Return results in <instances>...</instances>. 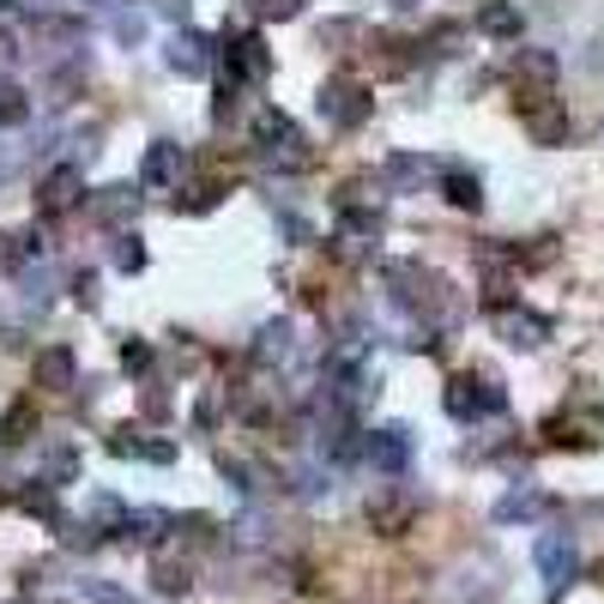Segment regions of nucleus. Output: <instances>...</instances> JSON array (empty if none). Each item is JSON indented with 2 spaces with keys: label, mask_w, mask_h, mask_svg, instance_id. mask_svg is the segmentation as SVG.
I'll return each instance as SVG.
<instances>
[{
  "label": "nucleus",
  "mask_w": 604,
  "mask_h": 604,
  "mask_svg": "<svg viewBox=\"0 0 604 604\" xmlns=\"http://www.w3.org/2000/svg\"><path fill=\"white\" fill-rule=\"evenodd\" d=\"M381 278H388V297L405 308V315H435L447 297V285L435 273H423L417 261H388L381 266Z\"/></svg>",
  "instance_id": "1"
},
{
  "label": "nucleus",
  "mask_w": 604,
  "mask_h": 604,
  "mask_svg": "<svg viewBox=\"0 0 604 604\" xmlns=\"http://www.w3.org/2000/svg\"><path fill=\"white\" fill-rule=\"evenodd\" d=\"M502 405H508V393H502L496 375H454L447 381V417H459V423L496 417Z\"/></svg>",
  "instance_id": "2"
},
{
  "label": "nucleus",
  "mask_w": 604,
  "mask_h": 604,
  "mask_svg": "<svg viewBox=\"0 0 604 604\" xmlns=\"http://www.w3.org/2000/svg\"><path fill=\"white\" fill-rule=\"evenodd\" d=\"M315 109L327 115V127H339V134H357V127L375 115V97H369L357 80H327V85H320V97H315Z\"/></svg>",
  "instance_id": "3"
},
{
  "label": "nucleus",
  "mask_w": 604,
  "mask_h": 604,
  "mask_svg": "<svg viewBox=\"0 0 604 604\" xmlns=\"http://www.w3.org/2000/svg\"><path fill=\"white\" fill-rule=\"evenodd\" d=\"M532 562H538V581H544L550 593H562V586L581 574V550H574V538H562V532H544V538H538Z\"/></svg>",
  "instance_id": "4"
},
{
  "label": "nucleus",
  "mask_w": 604,
  "mask_h": 604,
  "mask_svg": "<svg viewBox=\"0 0 604 604\" xmlns=\"http://www.w3.org/2000/svg\"><path fill=\"white\" fill-rule=\"evenodd\" d=\"M363 459L381 471V478H400V471L411 466V430L405 423H388V430H375L363 442Z\"/></svg>",
  "instance_id": "5"
},
{
  "label": "nucleus",
  "mask_w": 604,
  "mask_h": 604,
  "mask_svg": "<svg viewBox=\"0 0 604 604\" xmlns=\"http://www.w3.org/2000/svg\"><path fill=\"white\" fill-rule=\"evenodd\" d=\"M230 80H242V85H266L273 80V49H266V36H230Z\"/></svg>",
  "instance_id": "6"
},
{
  "label": "nucleus",
  "mask_w": 604,
  "mask_h": 604,
  "mask_svg": "<svg viewBox=\"0 0 604 604\" xmlns=\"http://www.w3.org/2000/svg\"><path fill=\"white\" fill-rule=\"evenodd\" d=\"M182 170H188L182 146L158 139V146L146 151V163H139V188H146V194H170V188H182Z\"/></svg>",
  "instance_id": "7"
},
{
  "label": "nucleus",
  "mask_w": 604,
  "mask_h": 604,
  "mask_svg": "<svg viewBox=\"0 0 604 604\" xmlns=\"http://www.w3.org/2000/svg\"><path fill=\"white\" fill-rule=\"evenodd\" d=\"M85 200V170L80 163H55V170L43 176V182H36V205H43V212H73V205Z\"/></svg>",
  "instance_id": "8"
},
{
  "label": "nucleus",
  "mask_w": 604,
  "mask_h": 604,
  "mask_svg": "<svg viewBox=\"0 0 604 604\" xmlns=\"http://www.w3.org/2000/svg\"><path fill=\"white\" fill-rule=\"evenodd\" d=\"M490 315H496V332H502L513 351H538V345L550 339V320H544V315H532V308L502 303V308H490Z\"/></svg>",
  "instance_id": "9"
},
{
  "label": "nucleus",
  "mask_w": 604,
  "mask_h": 604,
  "mask_svg": "<svg viewBox=\"0 0 604 604\" xmlns=\"http://www.w3.org/2000/svg\"><path fill=\"white\" fill-rule=\"evenodd\" d=\"M513 80L526 85V109H538L550 97V85H557V55L550 49H520L513 55Z\"/></svg>",
  "instance_id": "10"
},
{
  "label": "nucleus",
  "mask_w": 604,
  "mask_h": 604,
  "mask_svg": "<svg viewBox=\"0 0 604 604\" xmlns=\"http://www.w3.org/2000/svg\"><path fill=\"white\" fill-rule=\"evenodd\" d=\"M31 375H36V388L67 393V388H80V357H73L67 345H43V351H36V363H31Z\"/></svg>",
  "instance_id": "11"
},
{
  "label": "nucleus",
  "mask_w": 604,
  "mask_h": 604,
  "mask_svg": "<svg viewBox=\"0 0 604 604\" xmlns=\"http://www.w3.org/2000/svg\"><path fill=\"white\" fill-rule=\"evenodd\" d=\"M411 513H417V496L411 490H375L369 496V526H375V532H388V538H400L405 526H411Z\"/></svg>",
  "instance_id": "12"
},
{
  "label": "nucleus",
  "mask_w": 604,
  "mask_h": 604,
  "mask_svg": "<svg viewBox=\"0 0 604 604\" xmlns=\"http://www.w3.org/2000/svg\"><path fill=\"white\" fill-rule=\"evenodd\" d=\"M163 67L182 73V80H200V73H212V43L200 31H176L170 49H163Z\"/></svg>",
  "instance_id": "13"
},
{
  "label": "nucleus",
  "mask_w": 604,
  "mask_h": 604,
  "mask_svg": "<svg viewBox=\"0 0 604 604\" xmlns=\"http://www.w3.org/2000/svg\"><path fill=\"white\" fill-rule=\"evenodd\" d=\"M134 212H139V194L127 182L97 188V194H92V218H97V224H109V230H134Z\"/></svg>",
  "instance_id": "14"
},
{
  "label": "nucleus",
  "mask_w": 604,
  "mask_h": 604,
  "mask_svg": "<svg viewBox=\"0 0 604 604\" xmlns=\"http://www.w3.org/2000/svg\"><path fill=\"white\" fill-rule=\"evenodd\" d=\"M31 43L49 49V55H61V49L85 43V24H80V19H55V12H43V19L31 24Z\"/></svg>",
  "instance_id": "15"
},
{
  "label": "nucleus",
  "mask_w": 604,
  "mask_h": 604,
  "mask_svg": "<svg viewBox=\"0 0 604 604\" xmlns=\"http://www.w3.org/2000/svg\"><path fill=\"white\" fill-rule=\"evenodd\" d=\"M423 176H430V158H411V151H393V158L381 163V188H388V194H411Z\"/></svg>",
  "instance_id": "16"
},
{
  "label": "nucleus",
  "mask_w": 604,
  "mask_h": 604,
  "mask_svg": "<svg viewBox=\"0 0 604 604\" xmlns=\"http://www.w3.org/2000/svg\"><path fill=\"white\" fill-rule=\"evenodd\" d=\"M290 351H297V332H290V320H266V327L254 332V363H285Z\"/></svg>",
  "instance_id": "17"
},
{
  "label": "nucleus",
  "mask_w": 604,
  "mask_h": 604,
  "mask_svg": "<svg viewBox=\"0 0 604 604\" xmlns=\"http://www.w3.org/2000/svg\"><path fill=\"white\" fill-rule=\"evenodd\" d=\"M442 194H447V205H459V212H478V205H484V182L471 170H459V163H447V170H442Z\"/></svg>",
  "instance_id": "18"
},
{
  "label": "nucleus",
  "mask_w": 604,
  "mask_h": 604,
  "mask_svg": "<svg viewBox=\"0 0 604 604\" xmlns=\"http://www.w3.org/2000/svg\"><path fill=\"white\" fill-rule=\"evenodd\" d=\"M520 7H513V0H490V7H478V31L484 36H496V43H513V36H520Z\"/></svg>",
  "instance_id": "19"
},
{
  "label": "nucleus",
  "mask_w": 604,
  "mask_h": 604,
  "mask_svg": "<svg viewBox=\"0 0 604 604\" xmlns=\"http://www.w3.org/2000/svg\"><path fill=\"white\" fill-rule=\"evenodd\" d=\"M109 454H121V459H151V466H170V459H176V442H146V435L121 430V435L109 442Z\"/></svg>",
  "instance_id": "20"
},
{
  "label": "nucleus",
  "mask_w": 604,
  "mask_h": 604,
  "mask_svg": "<svg viewBox=\"0 0 604 604\" xmlns=\"http://www.w3.org/2000/svg\"><path fill=\"white\" fill-rule=\"evenodd\" d=\"M369 242H381V218H375V212H345L339 248H345V254H363Z\"/></svg>",
  "instance_id": "21"
},
{
  "label": "nucleus",
  "mask_w": 604,
  "mask_h": 604,
  "mask_svg": "<svg viewBox=\"0 0 604 604\" xmlns=\"http://www.w3.org/2000/svg\"><path fill=\"white\" fill-rule=\"evenodd\" d=\"M73 478H80V454H73L67 442H55L43 454V466H36V484H55L61 490V484H73Z\"/></svg>",
  "instance_id": "22"
},
{
  "label": "nucleus",
  "mask_w": 604,
  "mask_h": 604,
  "mask_svg": "<svg viewBox=\"0 0 604 604\" xmlns=\"http://www.w3.org/2000/svg\"><path fill=\"white\" fill-rule=\"evenodd\" d=\"M266 151V163H285V170H303L308 163V139L297 134V127H285V134L273 139V146H261Z\"/></svg>",
  "instance_id": "23"
},
{
  "label": "nucleus",
  "mask_w": 604,
  "mask_h": 604,
  "mask_svg": "<svg viewBox=\"0 0 604 604\" xmlns=\"http://www.w3.org/2000/svg\"><path fill=\"white\" fill-rule=\"evenodd\" d=\"M526 121H532V139H538V146H557V139H569V121H562V109H550V103L526 109Z\"/></svg>",
  "instance_id": "24"
},
{
  "label": "nucleus",
  "mask_w": 604,
  "mask_h": 604,
  "mask_svg": "<svg viewBox=\"0 0 604 604\" xmlns=\"http://www.w3.org/2000/svg\"><path fill=\"white\" fill-rule=\"evenodd\" d=\"M151 581H158V593H188V586H194V569H188V562H176L170 550H163L158 557V569H151Z\"/></svg>",
  "instance_id": "25"
},
{
  "label": "nucleus",
  "mask_w": 604,
  "mask_h": 604,
  "mask_svg": "<svg viewBox=\"0 0 604 604\" xmlns=\"http://www.w3.org/2000/svg\"><path fill=\"white\" fill-rule=\"evenodd\" d=\"M538 508H544V496H538L532 484H526V490H508L502 502H496V520H502V526H513V520H532Z\"/></svg>",
  "instance_id": "26"
},
{
  "label": "nucleus",
  "mask_w": 604,
  "mask_h": 604,
  "mask_svg": "<svg viewBox=\"0 0 604 604\" xmlns=\"http://www.w3.org/2000/svg\"><path fill=\"white\" fill-rule=\"evenodd\" d=\"M31 430H36V405H31V400H24V405H12L7 417H0V442H7V447L31 442Z\"/></svg>",
  "instance_id": "27"
},
{
  "label": "nucleus",
  "mask_w": 604,
  "mask_h": 604,
  "mask_svg": "<svg viewBox=\"0 0 604 604\" xmlns=\"http://www.w3.org/2000/svg\"><path fill=\"white\" fill-rule=\"evenodd\" d=\"M109 31H115V43H121V49H139V43H146V12H109Z\"/></svg>",
  "instance_id": "28"
},
{
  "label": "nucleus",
  "mask_w": 604,
  "mask_h": 604,
  "mask_svg": "<svg viewBox=\"0 0 604 604\" xmlns=\"http://www.w3.org/2000/svg\"><path fill=\"white\" fill-rule=\"evenodd\" d=\"M115 266H121V273H139V266H146V242H139V230H121V236H115Z\"/></svg>",
  "instance_id": "29"
},
{
  "label": "nucleus",
  "mask_w": 604,
  "mask_h": 604,
  "mask_svg": "<svg viewBox=\"0 0 604 604\" xmlns=\"http://www.w3.org/2000/svg\"><path fill=\"white\" fill-rule=\"evenodd\" d=\"M0 121H7V127L31 121V97H24L19 85H7V80H0Z\"/></svg>",
  "instance_id": "30"
},
{
  "label": "nucleus",
  "mask_w": 604,
  "mask_h": 604,
  "mask_svg": "<svg viewBox=\"0 0 604 604\" xmlns=\"http://www.w3.org/2000/svg\"><path fill=\"white\" fill-rule=\"evenodd\" d=\"M85 513H92L97 526H115V532H121V526H127V508L115 502V496H103V490L92 496V502H85Z\"/></svg>",
  "instance_id": "31"
},
{
  "label": "nucleus",
  "mask_w": 604,
  "mask_h": 604,
  "mask_svg": "<svg viewBox=\"0 0 604 604\" xmlns=\"http://www.w3.org/2000/svg\"><path fill=\"white\" fill-rule=\"evenodd\" d=\"M236 115H242V80H230L224 92H218V103H212V121L224 127V121H236Z\"/></svg>",
  "instance_id": "32"
},
{
  "label": "nucleus",
  "mask_w": 604,
  "mask_h": 604,
  "mask_svg": "<svg viewBox=\"0 0 604 604\" xmlns=\"http://www.w3.org/2000/svg\"><path fill=\"white\" fill-rule=\"evenodd\" d=\"M290 127V115H278V109H254V139H261V146H273L278 134H285Z\"/></svg>",
  "instance_id": "33"
},
{
  "label": "nucleus",
  "mask_w": 604,
  "mask_h": 604,
  "mask_svg": "<svg viewBox=\"0 0 604 604\" xmlns=\"http://www.w3.org/2000/svg\"><path fill=\"white\" fill-rule=\"evenodd\" d=\"M121 369H127V375H146V369H151V345L146 339H127L121 345Z\"/></svg>",
  "instance_id": "34"
},
{
  "label": "nucleus",
  "mask_w": 604,
  "mask_h": 604,
  "mask_svg": "<svg viewBox=\"0 0 604 604\" xmlns=\"http://www.w3.org/2000/svg\"><path fill=\"white\" fill-rule=\"evenodd\" d=\"M224 393H230V388H212V393H205V400L194 405V423H200V430H212V423L224 417Z\"/></svg>",
  "instance_id": "35"
},
{
  "label": "nucleus",
  "mask_w": 604,
  "mask_h": 604,
  "mask_svg": "<svg viewBox=\"0 0 604 604\" xmlns=\"http://www.w3.org/2000/svg\"><path fill=\"white\" fill-rule=\"evenodd\" d=\"M308 0H254V19H297Z\"/></svg>",
  "instance_id": "36"
},
{
  "label": "nucleus",
  "mask_w": 604,
  "mask_h": 604,
  "mask_svg": "<svg viewBox=\"0 0 604 604\" xmlns=\"http://www.w3.org/2000/svg\"><path fill=\"white\" fill-rule=\"evenodd\" d=\"M80 593L92 598V604H134V598L121 593V586H109V581H80Z\"/></svg>",
  "instance_id": "37"
},
{
  "label": "nucleus",
  "mask_w": 604,
  "mask_h": 604,
  "mask_svg": "<svg viewBox=\"0 0 604 604\" xmlns=\"http://www.w3.org/2000/svg\"><path fill=\"white\" fill-rule=\"evenodd\" d=\"M49 278H55L49 266H36V273L24 266V297H31V303H43V297H49Z\"/></svg>",
  "instance_id": "38"
},
{
  "label": "nucleus",
  "mask_w": 604,
  "mask_h": 604,
  "mask_svg": "<svg viewBox=\"0 0 604 604\" xmlns=\"http://www.w3.org/2000/svg\"><path fill=\"white\" fill-rule=\"evenodd\" d=\"M188 212H212V205H218V182H200V188H188Z\"/></svg>",
  "instance_id": "39"
},
{
  "label": "nucleus",
  "mask_w": 604,
  "mask_h": 604,
  "mask_svg": "<svg viewBox=\"0 0 604 604\" xmlns=\"http://www.w3.org/2000/svg\"><path fill=\"white\" fill-rule=\"evenodd\" d=\"M73 297H80V303H97V278L80 273V278H73Z\"/></svg>",
  "instance_id": "40"
},
{
  "label": "nucleus",
  "mask_w": 604,
  "mask_h": 604,
  "mask_svg": "<svg viewBox=\"0 0 604 604\" xmlns=\"http://www.w3.org/2000/svg\"><path fill=\"white\" fill-rule=\"evenodd\" d=\"M188 7H194V0H158L163 19H182V24H188Z\"/></svg>",
  "instance_id": "41"
},
{
  "label": "nucleus",
  "mask_w": 604,
  "mask_h": 604,
  "mask_svg": "<svg viewBox=\"0 0 604 604\" xmlns=\"http://www.w3.org/2000/svg\"><path fill=\"white\" fill-rule=\"evenodd\" d=\"M285 236H290V242H308V224H303V218H290V212H285Z\"/></svg>",
  "instance_id": "42"
},
{
  "label": "nucleus",
  "mask_w": 604,
  "mask_h": 604,
  "mask_svg": "<svg viewBox=\"0 0 604 604\" xmlns=\"http://www.w3.org/2000/svg\"><path fill=\"white\" fill-rule=\"evenodd\" d=\"M7 55H12V43H7V36H0V61H7Z\"/></svg>",
  "instance_id": "43"
},
{
  "label": "nucleus",
  "mask_w": 604,
  "mask_h": 604,
  "mask_svg": "<svg viewBox=\"0 0 604 604\" xmlns=\"http://www.w3.org/2000/svg\"><path fill=\"white\" fill-rule=\"evenodd\" d=\"M12 7H19V0H0V12H12Z\"/></svg>",
  "instance_id": "44"
},
{
  "label": "nucleus",
  "mask_w": 604,
  "mask_h": 604,
  "mask_svg": "<svg viewBox=\"0 0 604 604\" xmlns=\"http://www.w3.org/2000/svg\"><path fill=\"white\" fill-rule=\"evenodd\" d=\"M393 7H417V0H393Z\"/></svg>",
  "instance_id": "45"
}]
</instances>
